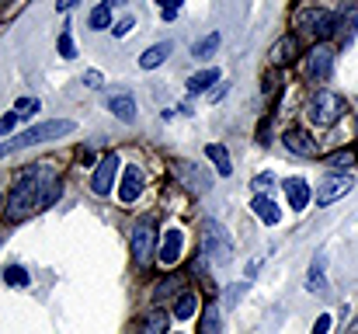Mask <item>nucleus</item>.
I'll use <instances>...</instances> for the list:
<instances>
[{
	"instance_id": "nucleus-1",
	"label": "nucleus",
	"mask_w": 358,
	"mask_h": 334,
	"mask_svg": "<svg viewBox=\"0 0 358 334\" xmlns=\"http://www.w3.org/2000/svg\"><path fill=\"white\" fill-rule=\"evenodd\" d=\"M59 195V181H42V174H24L17 181V188L7 195V216L10 220H21L35 209H45L49 202H56Z\"/></svg>"
},
{
	"instance_id": "nucleus-2",
	"label": "nucleus",
	"mask_w": 358,
	"mask_h": 334,
	"mask_svg": "<svg viewBox=\"0 0 358 334\" xmlns=\"http://www.w3.org/2000/svg\"><path fill=\"white\" fill-rule=\"evenodd\" d=\"M73 129H77V125H73L70 118H52V122H38V125H31V129L17 132L14 139L0 143V157H7V153H17V150H28V146H38V143H49V139H63V136H70Z\"/></svg>"
},
{
	"instance_id": "nucleus-3",
	"label": "nucleus",
	"mask_w": 358,
	"mask_h": 334,
	"mask_svg": "<svg viewBox=\"0 0 358 334\" xmlns=\"http://www.w3.org/2000/svg\"><path fill=\"white\" fill-rule=\"evenodd\" d=\"M153 251H157V223L139 220L136 230H132V261H136V268H146L153 261Z\"/></svg>"
},
{
	"instance_id": "nucleus-4",
	"label": "nucleus",
	"mask_w": 358,
	"mask_h": 334,
	"mask_svg": "<svg viewBox=\"0 0 358 334\" xmlns=\"http://www.w3.org/2000/svg\"><path fill=\"white\" fill-rule=\"evenodd\" d=\"M202 251H209L213 258H230L234 254V240L223 230V223L202 220Z\"/></svg>"
},
{
	"instance_id": "nucleus-5",
	"label": "nucleus",
	"mask_w": 358,
	"mask_h": 334,
	"mask_svg": "<svg viewBox=\"0 0 358 334\" xmlns=\"http://www.w3.org/2000/svg\"><path fill=\"white\" fill-rule=\"evenodd\" d=\"M341 109H345V105H341V98H338L334 91H317L313 102H310V122H313V125H334Z\"/></svg>"
},
{
	"instance_id": "nucleus-6",
	"label": "nucleus",
	"mask_w": 358,
	"mask_h": 334,
	"mask_svg": "<svg viewBox=\"0 0 358 334\" xmlns=\"http://www.w3.org/2000/svg\"><path fill=\"white\" fill-rule=\"evenodd\" d=\"M296 25H299L303 32H310L313 39H327V35L334 32V18H331L327 11H320V7H303V11L296 14Z\"/></svg>"
},
{
	"instance_id": "nucleus-7",
	"label": "nucleus",
	"mask_w": 358,
	"mask_h": 334,
	"mask_svg": "<svg viewBox=\"0 0 358 334\" xmlns=\"http://www.w3.org/2000/svg\"><path fill=\"white\" fill-rule=\"evenodd\" d=\"M174 178H178L188 192H195V195H202V192H209V188H213V178H209L206 171H199L195 164H185V160H181V164H174Z\"/></svg>"
},
{
	"instance_id": "nucleus-8",
	"label": "nucleus",
	"mask_w": 358,
	"mask_h": 334,
	"mask_svg": "<svg viewBox=\"0 0 358 334\" xmlns=\"http://www.w3.org/2000/svg\"><path fill=\"white\" fill-rule=\"evenodd\" d=\"M352 174H331L320 188H317V206H331V202H338V199H345L348 192H352Z\"/></svg>"
},
{
	"instance_id": "nucleus-9",
	"label": "nucleus",
	"mask_w": 358,
	"mask_h": 334,
	"mask_svg": "<svg viewBox=\"0 0 358 334\" xmlns=\"http://www.w3.org/2000/svg\"><path fill=\"white\" fill-rule=\"evenodd\" d=\"M331 70H334V53H331L327 46H317V49L310 53V60H306V77H310V81H327Z\"/></svg>"
},
{
	"instance_id": "nucleus-10",
	"label": "nucleus",
	"mask_w": 358,
	"mask_h": 334,
	"mask_svg": "<svg viewBox=\"0 0 358 334\" xmlns=\"http://www.w3.org/2000/svg\"><path fill=\"white\" fill-rule=\"evenodd\" d=\"M115 174H119V153H108V157L94 167V181H91V185H94V195H108Z\"/></svg>"
},
{
	"instance_id": "nucleus-11",
	"label": "nucleus",
	"mask_w": 358,
	"mask_h": 334,
	"mask_svg": "<svg viewBox=\"0 0 358 334\" xmlns=\"http://www.w3.org/2000/svg\"><path fill=\"white\" fill-rule=\"evenodd\" d=\"M181 247H185V233L171 226V230L164 233L160 247H157V258H160L164 265H174V261H181Z\"/></svg>"
},
{
	"instance_id": "nucleus-12",
	"label": "nucleus",
	"mask_w": 358,
	"mask_h": 334,
	"mask_svg": "<svg viewBox=\"0 0 358 334\" xmlns=\"http://www.w3.org/2000/svg\"><path fill=\"white\" fill-rule=\"evenodd\" d=\"M143 185H146V174L139 167H125L122 174V185H119V199L122 202H136L143 195Z\"/></svg>"
},
{
	"instance_id": "nucleus-13",
	"label": "nucleus",
	"mask_w": 358,
	"mask_h": 334,
	"mask_svg": "<svg viewBox=\"0 0 358 334\" xmlns=\"http://www.w3.org/2000/svg\"><path fill=\"white\" fill-rule=\"evenodd\" d=\"M285 146H289L292 153H299V157H313V153H317L313 136L303 132V129H289V132H285Z\"/></svg>"
},
{
	"instance_id": "nucleus-14",
	"label": "nucleus",
	"mask_w": 358,
	"mask_h": 334,
	"mask_svg": "<svg viewBox=\"0 0 358 334\" xmlns=\"http://www.w3.org/2000/svg\"><path fill=\"white\" fill-rule=\"evenodd\" d=\"M299 56V39L296 35H282L275 46H271V60L282 67V63H292Z\"/></svg>"
},
{
	"instance_id": "nucleus-15",
	"label": "nucleus",
	"mask_w": 358,
	"mask_h": 334,
	"mask_svg": "<svg viewBox=\"0 0 358 334\" xmlns=\"http://www.w3.org/2000/svg\"><path fill=\"white\" fill-rule=\"evenodd\" d=\"M285 195L292 209H306L310 206V185L303 178H285Z\"/></svg>"
},
{
	"instance_id": "nucleus-16",
	"label": "nucleus",
	"mask_w": 358,
	"mask_h": 334,
	"mask_svg": "<svg viewBox=\"0 0 358 334\" xmlns=\"http://www.w3.org/2000/svg\"><path fill=\"white\" fill-rule=\"evenodd\" d=\"M171 53H174V42H157V46H150V49L139 56V67H143V70H157Z\"/></svg>"
},
{
	"instance_id": "nucleus-17",
	"label": "nucleus",
	"mask_w": 358,
	"mask_h": 334,
	"mask_svg": "<svg viewBox=\"0 0 358 334\" xmlns=\"http://www.w3.org/2000/svg\"><path fill=\"white\" fill-rule=\"evenodd\" d=\"M108 109H112V115L122 118V122H136V102H132V95H129V91L112 95V98H108Z\"/></svg>"
},
{
	"instance_id": "nucleus-18",
	"label": "nucleus",
	"mask_w": 358,
	"mask_h": 334,
	"mask_svg": "<svg viewBox=\"0 0 358 334\" xmlns=\"http://www.w3.org/2000/svg\"><path fill=\"white\" fill-rule=\"evenodd\" d=\"M250 209H254V213H257L261 220L268 223V226H275V223L282 220V209H278V206H275V202H271L268 195H254V202H250Z\"/></svg>"
},
{
	"instance_id": "nucleus-19",
	"label": "nucleus",
	"mask_w": 358,
	"mask_h": 334,
	"mask_svg": "<svg viewBox=\"0 0 358 334\" xmlns=\"http://www.w3.org/2000/svg\"><path fill=\"white\" fill-rule=\"evenodd\" d=\"M206 157L216 164V171H220L223 178H230V174H234V164H230V153H227V146H220V143H209V146H206Z\"/></svg>"
},
{
	"instance_id": "nucleus-20",
	"label": "nucleus",
	"mask_w": 358,
	"mask_h": 334,
	"mask_svg": "<svg viewBox=\"0 0 358 334\" xmlns=\"http://www.w3.org/2000/svg\"><path fill=\"white\" fill-rule=\"evenodd\" d=\"M220 81V70L216 67H206L202 74H195V77H188V95H202L209 84H216Z\"/></svg>"
},
{
	"instance_id": "nucleus-21",
	"label": "nucleus",
	"mask_w": 358,
	"mask_h": 334,
	"mask_svg": "<svg viewBox=\"0 0 358 334\" xmlns=\"http://www.w3.org/2000/svg\"><path fill=\"white\" fill-rule=\"evenodd\" d=\"M306 289H310V293H324V289H327V279H324V254L313 258L310 275H306Z\"/></svg>"
},
{
	"instance_id": "nucleus-22",
	"label": "nucleus",
	"mask_w": 358,
	"mask_h": 334,
	"mask_svg": "<svg viewBox=\"0 0 358 334\" xmlns=\"http://www.w3.org/2000/svg\"><path fill=\"white\" fill-rule=\"evenodd\" d=\"M125 4V0H105V4H98L94 11H91V28H108V21H112V11Z\"/></svg>"
},
{
	"instance_id": "nucleus-23",
	"label": "nucleus",
	"mask_w": 358,
	"mask_h": 334,
	"mask_svg": "<svg viewBox=\"0 0 358 334\" xmlns=\"http://www.w3.org/2000/svg\"><path fill=\"white\" fill-rule=\"evenodd\" d=\"M139 334H167V314H164V310H150V314L143 317Z\"/></svg>"
},
{
	"instance_id": "nucleus-24",
	"label": "nucleus",
	"mask_w": 358,
	"mask_h": 334,
	"mask_svg": "<svg viewBox=\"0 0 358 334\" xmlns=\"http://www.w3.org/2000/svg\"><path fill=\"white\" fill-rule=\"evenodd\" d=\"M220 328H223V317H220V307H206L202 310V324H199V334H220Z\"/></svg>"
},
{
	"instance_id": "nucleus-25",
	"label": "nucleus",
	"mask_w": 358,
	"mask_h": 334,
	"mask_svg": "<svg viewBox=\"0 0 358 334\" xmlns=\"http://www.w3.org/2000/svg\"><path fill=\"white\" fill-rule=\"evenodd\" d=\"M216 49H220V32H213V35H206L202 42H195V46H192V56L202 63V60H209Z\"/></svg>"
},
{
	"instance_id": "nucleus-26",
	"label": "nucleus",
	"mask_w": 358,
	"mask_h": 334,
	"mask_svg": "<svg viewBox=\"0 0 358 334\" xmlns=\"http://www.w3.org/2000/svg\"><path fill=\"white\" fill-rule=\"evenodd\" d=\"M355 164V150H341V153H334L331 160H327V167H331V174H341L345 167H352Z\"/></svg>"
},
{
	"instance_id": "nucleus-27",
	"label": "nucleus",
	"mask_w": 358,
	"mask_h": 334,
	"mask_svg": "<svg viewBox=\"0 0 358 334\" xmlns=\"http://www.w3.org/2000/svg\"><path fill=\"white\" fill-rule=\"evenodd\" d=\"M355 28H358V11H348V14H345V21L338 25V39H341V46H345V42H352Z\"/></svg>"
},
{
	"instance_id": "nucleus-28",
	"label": "nucleus",
	"mask_w": 358,
	"mask_h": 334,
	"mask_svg": "<svg viewBox=\"0 0 358 334\" xmlns=\"http://www.w3.org/2000/svg\"><path fill=\"white\" fill-rule=\"evenodd\" d=\"M174 314H178L181 321H188V317L195 314V296H192V293H185V296L174 303Z\"/></svg>"
},
{
	"instance_id": "nucleus-29",
	"label": "nucleus",
	"mask_w": 358,
	"mask_h": 334,
	"mask_svg": "<svg viewBox=\"0 0 358 334\" xmlns=\"http://www.w3.org/2000/svg\"><path fill=\"white\" fill-rule=\"evenodd\" d=\"M59 56H63V60H77V46H73V35H70V32L59 35Z\"/></svg>"
},
{
	"instance_id": "nucleus-30",
	"label": "nucleus",
	"mask_w": 358,
	"mask_h": 334,
	"mask_svg": "<svg viewBox=\"0 0 358 334\" xmlns=\"http://www.w3.org/2000/svg\"><path fill=\"white\" fill-rule=\"evenodd\" d=\"M3 282H7V286H24V282H28V275H24V268H21V265H10V268L3 272Z\"/></svg>"
},
{
	"instance_id": "nucleus-31",
	"label": "nucleus",
	"mask_w": 358,
	"mask_h": 334,
	"mask_svg": "<svg viewBox=\"0 0 358 334\" xmlns=\"http://www.w3.org/2000/svg\"><path fill=\"white\" fill-rule=\"evenodd\" d=\"M247 289H250V282H240V286H230V289H227V303H230V307H237L240 300H243V293H247Z\"/></svg>"
},
{
	"instance_id": "nucleus-32",
	"label": "nucleus",
	"mask_w": 358,
	"mask_h": 334,
	"mask_svg": "<svg viewBox=\"0 0 358 334\" xmlns=\"http://www.w3.org/2000/svg\"><path fill=\"white\" fill-rule=\"evenodd\" d=\"M38 109H42V105H38V98H21V102L14 105V111H17V115H35Z\"/></svg>"
},
{
	"instance_id": "nucleus-33",
	"label": "nucleus",
	"mask_w": 358,
	"mask_h": 334,
	"mask_svg": "<svg viewBox=\"0 0 358 334\" xmlns=\"http://www.w3.org/2000/svg\"><path fill=\"white\" fill-rule=\"evenodd\" d=\"M160 7H164V21H174V14H178V7H181V0H157Z\"/></svg>"
},
{
	"instance_id": "nucleus-34",
	"label": "nucleus",
	"mask_w": 358,
	"mask_h": 334,
	"mask_svg": "<svg viewBox=\"0 0 358 334\" xmlns=\"http://www.w3.org/2000/svg\"><path fill=\"white\" fill-rule=\"evenodd\" d=\"M278 91V74L271 70V74H264V95H275Z\"/></svg>"
},
{
	"instance_id": "nucleus-35",
	"label": "nucleus",
	"mask_w": 358,
	"mask_h": 334,
	"mask_svg": "<svg viewBox=\"0 0 358 334\" xmlns=\"http://www.w3.org/2000/svg\"><path fill=\"white\" fill-rule=\"evenodd\" d=\"M331 331V317H327V314H320V317H317V324H313V334H327Z\"/></svg>"
},
{
	"instance_id": "nucleus-36",
	"label": "nucleus",
	"mask_w": 358,
	"mask_h": 334,
	"mask_svg": "<svg viewBox=\"0 0 358 334\" xmlns=\"http://www.w3.org/2000/svg\"><path fill=\"white\" fill-rule=\"evenodd\" d=\"M84 84H87V88H101V74H98V70H87V74H84Z\"/></svg>"
},
{
	"instance_id": "nucleus-37",
	"label": "nucleus",
	"mask_w": 358,
	"mask_h": 334,
	"mask_svg": "<svg viewBox=\"0 0 358 334\" xmlns=\"http://www.w3.org/2000/svg\"><path fill=\"white\" fill-rule=\"evenodd\" d=\"M129 28H132V18H125V21H119V25L112 28V35H115V39H122V35H129Z\"/></svg>"
},
{
	"instance_id": "nucleus-38",
	"label": "nucleus",
	"mask_w": 358,
	"mask_h": 334,
	"mask_svg": "<svg viewBox=\"0 0 358 334\" xmlns=\"http://www.w3.org/2000/svg\"><path fill=\"white\" fill-rule=\"evenodd\" d=\"M268 185H271V174H261V178H254V192H257V188L264 192Z\"/></svg>"
},
{
	"instance_id": "nucleus-39",
	"label": "nucleus",
	"mask_w": 358,
	"mask_h": 334,
	"mask_svg": "<svg viewBox=\"0 0 358 334\" xmlns=\"http://www.w3.org/2000/svg\"><path fill=\"white\" fill-rule=\"evenodd\" d=\"M174 289H178V279H174V282H164V286L157 289V296H167V293H174Z\"/></svg>"
},
{
	"instance_id": "nucleus-40",
	"label": "nucleus",
	"mask_w": 358,
	"mask_h": 334,
	"mask_svg": "<svg viewBox=\"0 0 358 334\" xmlns=\"http://www.w3.org/2000/svg\"><path fill=\"white\" fill-rule=\"evenodd\" d=\"M77 4H80V0H56V11L63 14V11H70V7H77Z\"/></svg>"
},
{
	"instance_id": "nucleus-41",
	"label": "nucleus",
	"mask_w": 358,
	"mask_h": 334,
	"mask_svg": "<svg viewBox=\"0 0 358 334\" xmlns=\"http://www.w3.org/2000/svg\"><path fill=\"white\" fill-rule=\"evenodd\" d=\"M0 209H3V195H0Z\"/></svg>"
}]
</instances>
